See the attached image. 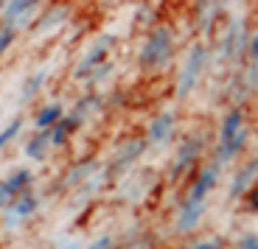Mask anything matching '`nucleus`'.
I'll return each mask as SVG.
<instances>
[{
	"instance_id": "1",
	"label": "nucleus",
	"mask_w": 258,
	"mask_h": 249,
	"mask_svg": "<svg viewBox=\"0 0 258 249\" xmlns=\"http://www.w3.org/2000/svg\"><path fill=\"white\" fill-rule=\"evenodd\" d=\"M174 51H177V34L174 28L168 26V23H157L152 31L143 37L141 48H138V67L143 73H163L171 64L174 59Z\"/></svg>"
},
{
	"instance_id": "2",
	"label": "nucleus",
	"mask_w": 258,
	"mask_h": 249,
	"mask_svg": "<svg viewBox=\"0 0 258 249\" xmlns=\"http://www.w3.org/2000/svg\"><path fill=\"white\" fill-rule=\"evenodd\" d=\"M211 48H208V42H194L191 48H188V56L182 59V67L180 73H177V84H174V93L177 98H188L197 90V84H200V78L205 76V70L211 67Z\"/></svg>"
},
{
	"instance_id": "3",
	"label": "nucleus",
	"mask_w": 258,
	"mask_h": 249,
	"mask_svg": "<svg viewBox=\"0 0 258 249\" xmlns=\"http://www.w3.org/2000/svg\"><path fill=\"white\" fill-rule=\"evenodd\" d=\"M202 151H205V137H202L200 132L188 134L185 140L177 146L174 157H171V165H168L166 182H171V185L182 182V179H185V174H191L194 168H197V160L202 157Z\"/></svg>"
},
{
	"instance_id": "4",
	"label": "nucleus",
	"mask_w": 258,
	"mask_h": 249,
	"mask_svg": "<svg viewBox=\"0 0 258 249\" xmlns=\"http://www.w3.org/2000/svg\"><path fill=\"white\" fill-rule=\"evenodd\" d=\"M250 34L247 31V23L244 17H230L227 20V28L225 34L219 37V42H216V53H219V59H241L247 53V42H250Z\"/></svg>"
},
{
	"instance_id": "5",
	"label": "nucleus",
	"mask_w": 258,
	"mask_h": 249,
	"mask_svg": "<svg viewBox=\"0 0 258 249\" xmlns=\"http://www.w3.org/2000/svg\"><path fill=\"white\" fill-rule=\"evenodd\" d=\"M146 151L149 148H146V143H143V137H129V140H123L121 146L115 148L112 160L107 162V168H104V179H110V182L112 179H121Z\"/></svg>"
},
{
	"instance_id": "6",
	"label": "nucleus",
	"mask_w": 258,
	"mask_h": 249,
	"mask_svg": "<svg viewBox=\"0 0 258 249\" xmlns=\"http://www.w3.org/2000/svg\"><path fill=\"white\" fill-rule=\"evenodd\" d=\"M115 39H118L115 34H101V37H98L96 42H93L87 51H84V56L76 62V67L71 70V78H73V81H82V84L87 81V76L96 70L98 64L107 62V53L115 48Z\"/></svg>"
},
{
	"instance_id": "7",
	"label": "nucleus",
	"mask_w": 258,
	"mask_h": 249,
	"mask_svg": "<svg viewBox=\"0 0 258 249\" xmlns=\"http://www.w3.org/2000/svg\"><path fill=\"white\" fill-rule=\"evenodd\" d=\"M219 179H222V168L216 165L213 160L205 162L202 168L194 171V179H191V185H188L182 202H191V205H208V199H211L213 188L219 185Z\"/></svg>"
},
{
	"instance_id": "8",
	"label": "nucleus",
	"mask_w": 258,
	"mask_h": 249,
	"mask_svg": "<svg viewBox=\"0 0 258 249\" xmlns=\"http://www.w3.org/2000/svg\"><path fill=\"white\" fill-rule=\"evenodd\" d=\"M255 185H258V154H252V157H247V160L233 171L225 199L230 202V205L233 202H241V199H244Z\"/></svg>"
},
{
	"instance_id": "9",
	"label": "nucleus",
	"mask_w": 258,
	"mask_h": 249,
	"mask_svg": "<svg viewBox=\"0 0 258 249\" xmlns=\"http://www.w3.org/2000/svg\"><path fill=\"white\" fill-rule=\"evenodd\" d=\"M174 126H177V112L174 109H163L157 112L152 121H149L146 132H143V143L146 148H160L171 140V134H174Z\"/></svg>"
},
{
	"instance_id": "10",
	"label": "nucleus",
	"mask_w": 258,
	"mask_h": 249,
	"mask_svg": "<svg viewBox=\"0 0 258 249\" xmlns=\"http://www.w3.org/2000/svg\"><path fill=\"white\" fill-rule=\"evenodd\" d=\"M39 3H28V0H12V3H3V28H12L20 31L23 26H28V20L39 12Z\"/></svg>"
},
{
	"instance_id": "11",
	"label": "nucleus",
	"mask_w": 258,
	"mask_h": 249,
	"mask_svg": "<svg viewBox=\"0 0 258 249\" xmlns=\"http://www.w3.org/2000/svg\"><path fill=\"white\" fill-rule=\"evenodd\" d=\"M208 213V205H191V202H180V207H177V216H174V232L177 235H188V232H194L197 227H200V221L205 218Z\"/></svg>"
},
{
	"instance_id": "12",
	"label": "nucleus",
	"mask_w": 258,
	"mask_h": 249,
	"mask_svg": "<svg viewBox=\"0 0 258 249\" xmlns=\"http://www.w3.org/2000/svg\"><path fill=\"white\" fill-rule=\"evenodd\" d=\"M247 143H250V129L244 126V129H239V132L233 134V137H230L227 143H219V146L213 148V157H211V160L216 162L219 168H222V165H227V162H233L241 151H244Z\"/></svg>"
},
{
	"instance_id": "13",
	"label": "nucleus",
	"mask_w": 258,
	"mask_h": 249,
	"mask_svg": "<svg viewBox=\"0 0 258 249\" xmlns=\"http://www.w3.org/2000/svg\"><path fill=\"white\" fill-rule=\"evenodd\" d=\"M39 205H42V199H39V193L34 191H26V193H20V196H14L12 202H9V207L3 213H9V216H14L17 221H26V218L37 216Z\"/></svg>"
},
{
	"instance_id": "14",
	"label": "nucleus",
	"mask_w": 258,
	"mask_h": 249,
	"mask_svg": "<svg viewBox=\"0 0 258 249\" xmlns=\"http://www.w3.org/2000/svg\"><path fill=\"white\" fill-rule=\"evenodd\" d=\"M104 109H107L104 96H98L96 90H90V93H84V96L79 98V101L73 104L71 109H68V115H73L79 123H84L87 118H96L98 112H104Z\"/></svg>"
},
{
	"instance_id": "15",
	"label": "nucleus",
	"mask_w": 258,
	"mask_h": 249,
	"mask_svg": "<svg viewBox=\"0 0 258 249\" xmlns=\"http://www.w3.org/2000/svg\"><path fill=\"white\" fill-rule=\"evenodd\" d=\"M98 171H104L101 168V162H98V157H90V160H82L79 165H73L71 171L64 174V179H62V188H79V185H84L90 177H96Z\"/></svg>"
},
{
	"instance_id": "16",
	"label": "nucleus",
	"mask_w": 258,
	"mask_h": 249,
	"mask_svg": "<svg viewBox=\"0 0 258 249\" xmlns=\"http://www.w3.org/2000/svg\"><path fill=\"white\" fill-rule=\"evenodd\" d=\"M225 3H197L194 6V14H197V28H200L205 37H211L213 31H216V20H219V14L225 12Z\"/></svg>"
},
{
	"instance_id": "17",
	"label": "nucleus",
	"mask_w": 258,
	"mask_h": 249,
	"mask_svg": "<svg viewBox=\"0 0 258 249\" xmlns=\"http://www.w3.org/2000/svg\"><path fill=\"white\" fill-rule=\"evenodd\" d=\"M51 154V137L48 132H31L26 143H23V157L31 162H45Z\"/></svg>"
},
{
	"instance_id": "18",
	"label": "nucleus",
	"mask_w": 258,
	"mask_h": 249,
	"mask_svg": "<svg viewBox=\"0 0 258 249\" xmlns=\"http://www.w3.org/2000/svg\"><path fill=\"white\" fill-rule=\"evenodd\" d=\"M82 129V123L76 121L73 115H68L64 112V118L59 123H53L51 129H48V137H51V148H62V146H68V140H71L73 134Z\"/></svg>"
},
{
	"instance_id": "19",
	"label": "nucleus",
	"mask_w": 258,
	"mask_h": 249,
	"mask_svg": "<svg viewBox=\"0 0 258 249\" xmlns=\"http://www.w3.org/2000/svg\"><path fill=\"white\" fill-rule=\"evenodd\" d=\"M64 112H68V109H64V104H59V101H51V104H45V107H39L37 115H34V132H48L53 123L62 121Z\"/></svg>"
},
{
	"instance_id": "20",
	"label": "nucleus",
	"mask_w": 258,
	"mask_h": 249,
	"mask_svg": "<svg viewBox=\"0 0 258 249\" xmlns=\"http://www.w3.org/2000/svg\"><path fill=\"white\" fill-rule=\"evenodd\" d=\"M239 129H244V109H241V107H230L225 112V118H222V123H219L216 146H219V143H227L233 134L239 132Z\"/></svg>"
},
{
	"instance_id": "21",
	"label": "nucleus",
	"mask_w": 258,
	"mask_h": 249,
	"mask_svg": "<svg viewBox=\"0 0 258 249\" xmlns=\"http://www.w3.org/2000/svg\"><path fill=\"white\" fill-rule=\"evenodd\" d=\"M34 182H37V174H34L31 168H17V171H12L6 179H3V185L9 188L12 199L20 196V193H26V191H31Z\"/></svg>"
},
{
	"instance_id": "22",
	"label": "nucleus",
	"mask_w": 258,
	"mask_h": 249,
	"mask_svg": "<svg viewBox=\"0 0 258 249\" xmlns=\"http://www.w3.org/2000/svg\"><path fill=\"white\" fill-rule=\"evenodd\" d=\"M45 81H48V70H45V67L37 70V73H31V76L23 81V87H20V96H17L20 107H28V104L39 96V90H42V84H45Z\"/></svg>"
},
{
	"instance_id": "23",
	"label": "nucleus",
	"mask_w": 258,
	"mask_h": 249,
	"mask_svg": "<svg viewBox=\"0 0 258 249\" xmlns=\"http://www.w3.org/2000/svg\"><path fill=\"white\" fill-rule=\"evenodd\" d=\"M68 14H71V9L68 6H56V9H51V14L48 17H42V20H37V26H34V31L37 34H48L51 28H59L68 20Z\"/></svg>"
},
{
	"instance_id": "24",
	"label": "nucleus",
	"mask_w": 258,
	"mask_h": 249,
	"mask_svg": "<svg viewBox=\"0 0 258 249\" xmlns=\"http://www.w3.org/2000/svg\"><path fill=\"white\" fill-rule=\"evenodd\" d=\"M23 129H26V118H23V115H14L12 121L6 123V126L0 129V151H3V148H6L9 143H14V140H17Z\"/></svg>"
},
{
	"instance_id": "25",
	"label": "nucleus",
	"mask_w": 258,
	"mask_h": 249,
	"mask_svg": "<svg viewBox=\"0 0 258 249\" xmlns=\"http://www.w3.org/2000/svg\"><path fill=\"white\" fill-rule=\"evenodd\" d=\"M112 73H115V62H112V59L101 62V64L96 67V70H93L90 76H87V81H84V90H87V93H90V90H96V84H104L107 78L112 76Z\"/></svg>"
},
{
	"instance_id": "26",
	"label": "nucleus",
	"mask_w": 258,
	"mask_h": 249,
	"mask_svg": "<svg viewBox=\"0 0 258 249\" xmlns=\"http://www.w3.org/2000/svg\"><path fill=\"white\" fill-rule=\"evenodd\" d=\"M185 249H225V241L219 235H208V238H200V241H191Z\"/></svg>"
},
{
	"instance_id": "27",
	"label": "nucleus",
	"mask_w": 258,
	"mask_h": 249,
	"mask_svg": "<svg viewBox=\"0 0 258 249\" xmlns=\"http://www.w3.org/2000/svg\"><path fill=\"white\" fill-rule=\"evenodd\" d=\"M233 249H258V232H241L233 241Z\"/></svg>"
},
{
	"instance_id": "28",
	"label": "nucleus",
	"mask_w": 258,
	"mask_h": 249,
	"mask_svg": "<svg viewBox=\"0 0 258 249\" xmlns=\"http://www.w3.org/2000/svg\"><path fill=\"white\" fill-rule=\"evenodd\" d=\"M14 39H17V31H12V28H3L0 26V59H3V53L9 51L14 45Z\"/></svg>"
},
{
	"instance_id": "29",
	"label": "nucleus",
	"mask_w": 258,
	"mask_h": 249,
	"mask_svg": "<svg viewBox=\"0 0 258 249\" xmlns=\"http://www.w3.org/2000/svg\"><path fill=\"white\" fill-rule=\"evenodd\" d=\"M45 249H84V243L79 241V238H56V241H51Z\"/></svg>"
},
{
	"instance_id": "30",
	"label": "nucleus",
	"mask_w": 258,
	"mask_h": 249,
	"mask_svg": "<svg viewBox=\"0 0 258 249\" xmlns=\"http://www.w3.org/2000/svg\"><path fill=\"white\" fill-rule=\"evenodd\" d=\"M84 249H115V238L112 235H98V238H93L90 243H84Z\"/></svg>"
},
{
	"instance_id": "31",
	"label": "nucleus",
	"mask_w": 258,
	"mask_h": 249,
	"mask_svg": "<svg viewBox=\"0 0 258 249\" xmlns=\"http://www.w3.org/2000/svg\"><path fill=\"white\" fill-rule=\"evenodd\" d=\"M23 227V221H17L14 216H9V213H0V230L3 232H14Z\"/></svg>"
},
{
	"instance_id": "32",
	"label": "nucleus",
	"mask_w": 258,
	"mask_h": 249,
	"mask_svg": "<svg viewBox=\"0 0 258 249\" xmlns=\"http://www.w3.org/2000/svg\"><path fill=\"white\" fill-rule=\"evenodd\" d=\"M247 59H250V64H258V31L250 34V42H247Z\"/></svg>"
},
{
	"instance_id": "33",
	"label": "nucleus",
	"mask_w": 258,
	"mask_h": 249,
	"mask_svg": "<svg viewBox=\"0 0 258 249\" xmlns=\"http://www.w3.org/2000/svg\"><path fill=\"white\" fill-rule=\"evenodd\" d=\"M244 210L247 213H258V185L247 193V202H244Z\"/></svg>"
},
{
	"instance_id": "34",
	"label": "nucleus",
	"mask_w": 258,
	"mask_h": 249,
	"mask_svg": "<svg viewBox=\"0 0 258 249\" xmlns=\"http://www.w3.org/2000/svg\"><path fill=\"white\" fill-rule=\"evenodd\" d=\"M9 202H12V193H9V188L3 185V179H0V213L9 207Z\"/></svg>"
},
{
	"instance_id": "35",
	"label": "nucleus",
	"mask_w": 258,
	"mask_h": 249,
	"mask_svg": "<svg viewBox=\"0 0 258 249\" xmlns=\"http://www.w3.org/2000/svg\"><path fill=\"white\" fill-rule=\"evenodd\" d=\"M123 249H155V246H152V241H149V238H138V241L126 243Z\"/></svg>"
},
{
	"instance_id": "36",
	"label": "nucleus",
	"mask_w": 258,
	"mask_h": 249,
	"mask_svg": "<svg viewBox=\"0 0 258 249\" xmlns=\"http://www.w3.org/2000/svg\"><path fill=\"white\" fill-rule=\"evenodd\" d=\"M0 14H3V3H0Z\"/></svg>"
},
{
	"instance_id": "37",
	"label": "nucleus",
	"mask_w": 258,
	"mask_h": 249,
	"mask_svg": "<svg viewBox=\"0 0 258 249\" xmlns=\"http://www.w3.org/2000/svg\"><path fill=\"white\" fill-rule=\"evenodd\" d=\"M255 93H258V90H255Z\"/></svg>"
}]
</instances>
